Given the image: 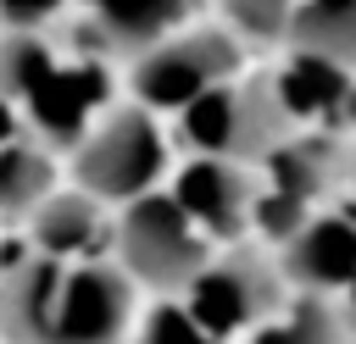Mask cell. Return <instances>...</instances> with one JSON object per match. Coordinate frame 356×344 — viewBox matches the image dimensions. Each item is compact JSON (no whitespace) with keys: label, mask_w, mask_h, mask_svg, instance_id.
<instances>
[{"label":"cell","mask_w":356,"mask_h":344,"mask_svg":"<svg viewBox=\"0 0 356 344\" xmlns=\"http://www.w3.org/2000/svg\"><path fill=\"white\" fill-rule=\"evenodd\" d=\"M106 89L100 61L61 55L44 33H0V94L44 150H72L106 111Z\"/></svg>","instance_id":"6da1fadb"},{"label":"cell","mask_w":356,"mask_h":344,"mask_svg":"<svg viewBox=\"0 0 356 344\" xmlns=\"http://www.w3.org/2000/svg\"><path fill=\"white\" fill-rule=\"evenodd\" d=\"M67 155H72V189L95 194L100 205H128L161 183L167 133L145 105H117V111H100L95 128Z\"/></svg>","instance_id":"7a4b0ae2"},{"label":"cell","mask_w":356,"mask_h":344,"mask_svg":"<svg viewBox=\"0 0 356 344\" xmlns=\"http://www.w3.org/2000/svg\"><path fill=\"white\" fill-rule=\"evenodd\" d=\"M178 133L200 155L250 166V161H267L284 139H295V122L278 105L273 78H245V83L228 78L178 111Z\"/></svg>","instance_id":"3957f363"},{"label":"cell","mask_w":356,"mask_h":344,"mask_svg":"<svg viewBox=\"0 0 356 344\" xmlns=\"http://www.w3.org/2000/svg\"><path fill=\"white\" fill-rule=\"evenodd\" d=\"M111 244H117V266L134 277V289H156V294H184L200 266L211 261V244L206 233L178 211L172 194L150 189L139 200H128L117 211V227H111Z\"/></svg>","instance_id":"277c9868"},{"label":"cell","mask_w":356,"mask_h":344,"mask_svg":"<svg viewBox=\"0 0 356 344\" xmlns=\"http://www.w3.org/2000/svg\"><path fill=\"white\" fill-rule=\"evenodd\" d=\"M239 72V44L222 28H189V33H167L156 50H145L128 72L134 83V105L156 111H184L189 100H200L206 89L228 83Z\"/></svg>","instance_id":"5b68a950"},{"label":"cell","mask_w":356,"mask_h":344,"mask_svg":"<svg viewBox=\"0 0 356 344\" xmlns=\"http://www.w3.org/2000/svg\"><path fill=\"white\" fill-rule=\"evenodd\" d=\"M184 311L222 344L234 333H256L273 311H278V272L250 255V250H228L217 261L200 266V277L184 289Z\"/></svg>","instance_id":"8992f818"},{"label":"cell","mask_w":356,"mask_h":344,"mask_svg":"<svg viewBox=\"0 0 356 344\" xmlns=\"http://www.w3.org/2000/svg\"><path fill=\"white\" fill-rule=\"evenodd\" d=\"M134 327V277L117 261H67L50 344H122Z\"/></svg>","instance_id":"52a82bcc"},{"label":"cell","mask_w":356,"mask_h":344,"mask_svg":"<svg viewBox=\"0 0 356 344\" xmlns=\"http://www.w3.org/2000/svg\"><path fill=\"white\" fill-rule=\"evenodd\" d=\"M178 211L206 233V239H239L245 222H250V205H256V183L239 161H217V155H195L178 166L172 189Z\"/></svg>","instance_id":"ba28073f"},{"label":"cell","mask_w":356,"mask_h":344,"mask_svg":"<svg viewBox=\"0 0 356 344\" xmlns=\"http://www.w3.org/2000/svg\"><path fill=\"white\" fill-rule=\"evenodd\" d=\"M284 272L306 294H334L356 283V222L350 216H312L284 244Z\"/></svg>","instance_id":"9c48e42d"},{"label":"cell","mask_w":356,"mask_h":344,"mask_svg":"<svg viewBox=\"0 0 356 344\" xmlns=\"http://www.w3.org/2000/svg\"><path fill=\"white\" fill-rule=\"evenodd\" d=\"M106 239V211L83 189H56L28 216V250L50 261H89V250Z\"/></svg>","instance_id":"30bf717a"},{"label":"cell","mask_w":356,"mask_h":344,"mask_svg":"<svg viewBox=\"0 0 356 344\" xmlns=\"http://www.w3.org/2000/svg\"><path fill=\"white\" fill-rule=\"evenodd\" d=\"M95 39L117 55H145L156 50L178 22H184V0H78Z\"/></svg>","instance_id":"8fae6325"},{"label":"cell","mask_w":356,"mask_h":344,"mask_svg":"<svg viewBox=\"0 0 356 344\" xmlns=\"http://www.w3.org/2000/svg\"><path fill=\"white\" fill-rule=\"evenodd\" d=\"M284 39L295 55L356 78V0H295Z\"/></svg>","instance_id":"7c38bea8"},{"label":"cell","mask_w":356,"mask_h":344,"mask_svg":"<svg viewBox=\"0 0 356 344\" xmlns=\"http://www.w3.org/2000/svg\"><path fill=\"white\" fill-rule=\"evenodd\" d=\"M267 183L261 189H273V194H284V200H295V205H306L312 211V200L334 183V172H339V144L328 139V133H295V139H284L267 161Z\"/></svg>","instance_id":"4fadbf2b"},{"label":"cell","mask_w":356,"mask_h":344,"mask_svg":"<svg viewBox=\"0 0 356 344\" xmlns=\"http://www.w3.org/2000/svg\"><path fill=\"white\" fill-rule=\"evenodd\" d=\"M56 189V150H44L39 139H17L0 150V216L28 222Z\"/></svg>","instance_id":"5bb4252c"},{"label":"cell","mask_w":356,"mask_h":344,"mask_svg":"<svg viewBox=\"0 0 356 344\" xmlns=\"http://www.w3.org/2000/svg\"><path fill=\"white\" fill-rule=\"evenodd\" d=\"M273 89H278V105L289 111V122H300V117H334V111L345 105L350 78H345L339 67H323V61L289 55V67L273 78Z\"/></svg>","instance_id":"9a60e30c"},{"label":"cell","mask_w":356,"mask_h":344,"mask_svg":"<svg viewBox=\"0 0 356 344\" xmlns=\"http://www.w3.org/2000/svg\"><path fill=\"white\" fill-rule=\"evenodd\" d=\"M339 338H345V322L323 294L295 300L284 316H273L250 333V344H339Z\"/></svg>","instance_id":"2e32d148"},{"label":"cell","mask_w":356,"mask_h":344,"mask_svg":"<svg viewBox=\"0 0 356 344\" xmlns=\"http://www.w3.org/2000/svg\"><path fill=\"white\" fill-rule=\"evenodd\" d=\"M134 344H217V338L184 311V300H156V305L139 316Z\"/></svg>","instance_id":"e0dca14e"},{"label":"cell","mask_w":356,"mask_h":344,"mask_svg":"<svg viewBox=\"0 0 356 344\" xmlns=\"http://www.w3.org/2000/svg\"><path fill=\"white\" fill-rule=\"evenodd\" d=\"M217 6L228 11V22L239 33H250V39H284L295 0H217Z\"/></svg>","instance_id":"ac0fdd59"},{"label":"cell","mask_w":356,"mask_h":344,"mask_svg":"<svg viewBox=\"0 0 356 344\" xmlns=\"http://www.w3.org/2000/svg\"><path fill=\"white\" fill-rule=\"evenodd\" d=\"M67 0H0V28L6 33H44V22L61 17Z\"/></svg>","instance_id":"d6986e66"},{"label":"cell","mask_w":356,"mask_h":344,"mask_svg":"<svg viewBox=\"0 0 356 344\" xmlns=\"http://www.w3.org/2000/svg\"><path fill=\"white\" fill-rule=\"evenodd\" d=\"M17 139H28V128H22V117H17V105L0 94V150L6 144H17Z\"/></svg>","instance_id":"ffe728a7"},{"label":"cell","mask_w":356,"mask_h":344,"mask_svg":"<svg viewBox=\"0 0 356 344\" xmlns=\"http://www.w3.org/2000/svg\"><path fill=\"white\" fill-rule=\"evenodd\" d=\"M345 294H350V300H345V311H339V322H345V327H350V338H356V283H350Z\"/></svg>","instance_id":"44dd1931"},{"label":"cell","mask_w":356,"mask_h":344,"mask_svg":"<svg viewBox=\"0 0 356 344\" xmlns=\"http://www.w3.org/2000/svg\"><path fill=\"white\" fill-rule=\"evenodd\" d=\"M350 178H356V172H350Z\"/></svg>","instance_id":"7402d4cb"}]
</instances>
